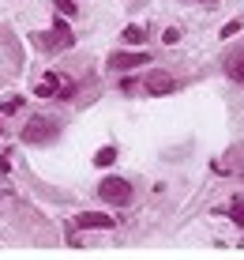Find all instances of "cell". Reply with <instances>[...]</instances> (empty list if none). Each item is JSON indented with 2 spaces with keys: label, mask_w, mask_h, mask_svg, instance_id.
Returning <instances> with one entry per match:
<instances>
[{
  "label": "cell",
  "mask_w": 244,
  "mask_h": 260,
  "mask_svg": "<svg viewBox=\"0 0 244 260\" xmlns=\"http://www.w3.org/2000/svg\"><path fill=\"white\" fill-rule=\"evenodd\" d=\"M34 46H42L45 53H64V49H71V46H75V34H71V26H68V19H64V15H57L49 30L34 34Z\"/></svg>",
  "instance_id": "6da1fadb"
},
{
  "label": "cell",
  "mask_w": 244,
  "mask_h": 260,
  "mask_svg": "<svg viewBox=\"0 0 244 260\" xmlns=\"http://www.w3.org/2000/svg\"><path fill=\"white\" fill-rule=\"evenodd\" d=\"M34 94H38V98H60V102H68V98H75V79L64 76V72H45L38 83H34Z\"/></svg>",
  "instance_id": "7a4b0ae2"
},
{
  "label": "cell",
  "mask_w": 244,
  "mask_h": 260,
  "mask_svg": "<svg viewBox=\"0 0 244 260\" xmlns=\"http://www.w3.org/2000/svg\"><path fill=\"white\" fill-rule=\"evenodd\" d=\"M57 136H60V121L45 117V113H34V117L23 124V132H19L23 143H53Z\"/></svg>",
  "instance_id": "3957f363"
},
{
  "label": "cell",
  "mask_w": 244,
  "mask_h": 260,
  "mask_svg": "<svg viewBox=\"0 0 244 260\" xmlns=\"http://www.w3.org/2000/svg\"><path fill=\"white\" fill-rule=\"evenodd\" d=\"M132 196H135V189H132V181H128V177H116V174H109L105 181H98V200H105L109 208H128V204H132Z\"/></svg>",
  "instance_id": "277c9868"
},
{
  "label": "cell",
  "mask_w": 244,
  "mask_h": 260,
  "mask_svg": "<svg viewBox=\"0 0 244 260\" xmlns=\"http://www.w3.org/2000/svg\"><path fill=\"white\" fill-rule=\"evenodd\" d=\"M71 226H79V230H113L116 219H113V215H105V211H83V215L71 219Z\"/></svg>",
  "instance_id": "5b68a950"
},
{
  "label": "cell",
  "mask_w": 244,
  "mask_h": 260,
  "mask_svg": "<svg viewBox=\"0 0 244 260\" xmlns=\"http://www.w3.org/2000/svg\"><path fill=\"white\" fill-rule=\"evenodd\" d=\"M143 87H147L150 94H169V91H177V79L169 76V72H147Z\"/></svg>",
  "instance_id": "8992f818"
},
{
  "label": "cell",
  "mask_w": 244,
  "mask_h": 260,
  "mask_svg": "<svg viewBox=\"0 0 244 260\" xmlns=\"http://www.w3.org/2000/svg\"><path fill=\"white\" fill-rule=\"evenodd\" d=\"M147 60H150L147 53H124V49H120V53H109V68H113V72L139 68V64H147Z\"/></svg>",
  "instance_id": "52a82bcc"
},
{
  "label": "cell",
  "mask_w": 244,
  "mask_h": 260,
  "mask_svg": "<svg viewBox=\"0 0 244 260\" xmlns=\"http://www.w3.org/2000/svg\"><path fill=\"white\" fill-rule=\"evenodd\" d=\"M229 219L237 222V226H244V196H233L229 200Z\"/></svg>",
  "instance_id": "ba28073f"
},
{
  "label": "cell",
  "mask_w": 244,
  "mask_h": 260,
  "mask_svg": "<svg viewBox=\"0 0 244 260\" xmlns=\"http://www.w3.org/2000/svg\"><path fill=\"white\" fill-rule=\"evenodd\" d=\"M124 42H128V46H143V42H147V30H143V26H128V30H124Z\"/></svg>",
  "instance_id": "9c48e42d"
},
{
  "label": "cell",
  "mask_w": 244,
  "mask_h": 260,
  "mask_svg": "<svg viewBox=\"0 0 244 260\" xmlns=\"http://www.w3.org/2000/svg\"><path fill=\"white\" fill-rule=\"evenodd\" d=\"M225 72H229V79H237V83H244V53L237 60H229V64H225Z\"/></svg>",
  "instance_id": "30bf717a"
},
{
  "label": "cell",
  "mask_w": 244,
  "mask_h": 260,
  "mask_svg": "<svg viewBox=\"0 0 244 260\" xmlns=\"http://www.w3.org/2000/svg\"><path fill=\"white\" fill-rule=\"evenodd\" d=\"M113 162H116V147H102L94 155V166H113Z\"/></svg>",
  "instance_id": "8fae6325"
},
{
  "label": "cell",
  "mask_w": 244,
  "mask_h": 260,
  "mask_svg": "<svg viewBox=\"0 0 244 260\" xmlns=\"http://www.w3.org/2000/svg\"><path fill=\"white\" fill-rule=\"evenodd\" d=\"M53 8H57V15H64V19H71V15L79 12L75 0H53Z\"/></svg>",
  "instance_id": "7c38bea8"
},
{
  "label": "cell",
  "mask_w": 244,
  "mask_h": 260,
  "mask_svg": "<svg viewBox=\"0 0 244 260\" xmlns=\"http://www.w3.org/2000/svg\"><path fill=\"white\" fill-rule=\"evenodd\" d=\"M19 110H23V98H8V102L0 106V121L12 117V113H19Z\"/></svg>",
  "instance_id": "4fadbf2b"
},
{
  "label": "cell",
  "mask_w": 244,
  "mask_h": 260,
  "mask_svg": "<svg viewBox=\"0 0 244 260\" xmlns=\"http://www.w3.org/2000/svg\"><path fill=\"white\" fill-rule=\"evenodd\" d=\"M233 34H240V19H229V23L222 26V38H225V42H229Z\"/></svg>",
  "instance_id": "5bb4252c"
},
{
  "label": "cell",
  "mask_w": 244,
  "mask_h": 260,
  "mask_svg": "<svg viewBox=\"0 0 244 260\" xmlns=\"http://www.w3.org/2000/svg\"><path fill=\"white\" fill-rule=\"evenodd\" d=\"M161 42H166V46H177V42H180V30H177V26H169V30L161 34Z\"/></svg>",
  "instance_id": "9a60e30c"
},
{
  "label": "cell",
  "mask_w": 244,
  "mask_h": 260,
  "mask_svg": "<svg viewBox=\"0 0 244 260\" xmlns=\"http://www.w3.org/2000/svg\"><path fill=\"white\" fill-rule=\"evenodd\" d=\"M203 4H218V0H203Z\"/></svg>",
  "instance_id": "2e32d148"
}]
</instances>
